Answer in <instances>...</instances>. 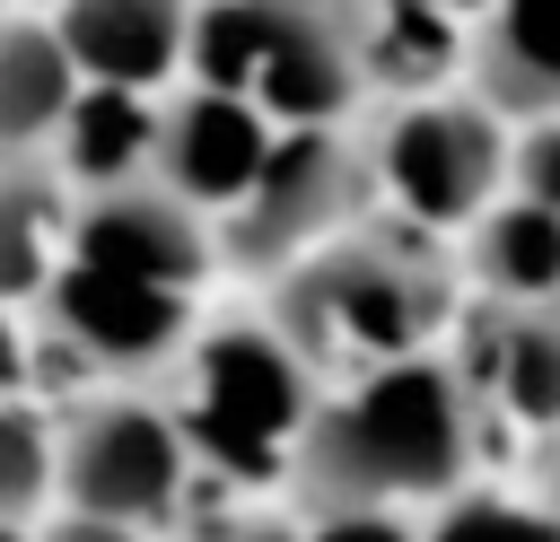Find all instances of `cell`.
Returning a JSON list of instances; mask_svg holds the SVG:
<instances>
[{
  "label": "cell",
  "mask_w": 560,
  "mask_h": 542,
  "mask_svg": "<svg viewBox=\"0 0 560 542\" xmlns=\"http://www.w3.org/2000/svg\"><path fill=\"white\" fill-rule=\"evenodd\" d=\"M481 455V402L446 358L368 367L350 393L315 402L289 437V490L324 516H394V498H455Z\"/></svg>",
  "instance_id": "cell-1"
},
{
  "label": "cell",
  "mask_w": 560,
  "mask_h": 542,
  "mask_svg": "<svg viewBox=\"0 0 560 542\" xmlns=\"http://www.w3.org/2000/svg\"><path fill=\"white\" fill-rule=\"evenodd\" d=\"M446 306H455L446 254H429L420 236H376V227H350L271 280V332L298 350L306 376L332 350H359L376 367L420 358V341L446 323Z\"/></svg>",
  "instance_id": "cell-2"
},
{
  "label": "cell",
  "mask_w": 560,
  "mask_h": 542,
  "mask_svg": "<svg viewBox=\"0 0 560 542\" xmlns=\"http://www.w3.org/2000/svg\"><path fill=\"white\" fill-rule=\"evenodd\" d=\"M359 201H368V149H350L341 131H280L271 157H262V175H254L245 201L228 210L219 254H228L236 271L280 280V271H298L306 254H324L332 236H350Z\"/></svg>",
  "instance_id": "cell-3"
},
{
  "label": "cell",
  "mask_w": 560,
  "mask_h": 542,
  "mask_svg": "<svg viewBox=\"0 0 560 542\" xmlns=\"http://www.w3.org/2000/svg\"><path fill=\"white\" fill-rule=\"evenodd\" d=\"M368 175L402 201L411 227H472L508 184V131L472 96H411L385 114Z\"/></svg>",
  "instance_id": "cell-4"
},
{
  "label": "cell",
  "mask_w": 560,
  "mask_h": 542,
  "mask_svg": "<svg viewBox=\"0 0 560 542\" xmlns=\"http://www.w3.org/2000/svg\"><path fill=\"white\" fill-rule=\"evenodd\" d=\"M201 376V411H192V437L219 446L236 472H271V446L306 428L315 411V376L298 367V350L271 332V323H219L192 358Z\"/></svg>",
  "instance_id": "cell-5"
},
{
  "label": "cell",
  "mask_w": 560,
  "mask_h": 542,
  "mask_svg": "<svg viewBox=\"0 0 560 542\" xmlns=\"http://www.w3.org/2000/svg\"><path fill=\"white\" fill-rule=\"evenodd\" d=\"M61 490L79 516L96 525H140V516H166L175 490H184V428L149 402H105L70 428L61 446Z\"/></svg>",
  "instance_id": "cell-6"
},
{
  "label": "cell",
  "mask_w": 560,
  "mask_h": 542,
  "mask_svg": "<svg viewBox=\"0 0 560 542\" xmlns=\"http://www.w3.org/2000/svg\"><path fill=\"white\" fill-rule=\"evenodd\" d=\"M70 262L184 297V288L210 271V227H201V210H184L166 184H140V175H131V184H105V192H88V201L70 210Z\"/></svg>",
  "instance_id": "cell-7"
},
{
  "label": "cell",
  "mask_w": 560,
  "mask_h": 542,
  "mask_svg": "<svg viewBox=\"0 0 560 542\" xmlns=\"http://www.w3.org/2000/svg\"><path fill=\"white\" fill-rule=\"evenodd\" d=\"M472 402H499L508 420L560 437V297L551 306H472L464 350L446 358Z\"/></svg>",
  "instance_id": "cell-8"
},
{
  "label": "cell",
  "mask_w": 560,
  "mask_h": 542,
  "mask_svg": "<svg viewBox=\"0 0 560 542\" xmlns=\"http://www.w3.org/2000/svg\"><path fill=\"white\" fill-rule=\"evenodd\" d=\"M158 184L184 201V210H236L245 184L262 175L271 157V122L245 105V96H184L166 122H158Z\"/></svg>",
  "instance_id": "cell-9"
},
{
  "label": "cell",
  "mask_w": 560,
  "mask_h": 542,
  "mask_svg": "<svg viewBox=\"0 0 560 542\" xmlns=\"http://www.w3.org/2000/svg\"><path fill=\"white\" fill-rule=\"evenodd\" d=\"M359 9H306L298 35L254 70L245 105L262 122H289V131H332L350 105H359Z\"/></svg>",
  "instance_id": "cell-10"
},
{
  "label": "cell",
  "mask_w": 560,
  "mask_h": 542,
  "mask_svg": "<svg viewBox=\"0 0 560 542\" xmlns=\"http://www.w3.org/2000/svg\"><path fill=\"white\" fill-rule=\"evenodd\" d=\"M44 297H52V323L88 358H105V367H158V358L184 350V297H166V288H140V280L61 262L44 280Z\"/></svg>",
  "instance_id": "cell-11"
},
{
  "label": "cell",
  "mask_w": 560,
  "mask_h": 542,
  "mask_svg": "<svg viewBox=\"0 0 560 542\" xmlns=\"http://www.w3.org/2000/svg\"><path fill=\"white\" fill-rule=\"evenodd\" d=\"M464 79H472V105L508 131H542L560 122V17H534V9H481L464 17Z\"/></svg>",
  "instance_id": "cell-12"
},
{
  "label": "cell",
  "mask_w": 560,
  "mask_h": 542,
  "mask_svg": "<svg viewBox=\"0 0 560 542\" xmlns=\"http://www.w3.org/2000/svg\"><path fill=\"white\" fill-rule=\"evenodd\" d=\"M184 17L192 9H166V0H70L52 9V44L70 52V70L88 87H149L184 61Z\"/></svg>",
  "instance_id": "cell-13"
},
{
  "label": "cell",
  "mask_w": 560,
  "mask_h": 542,
  "mask_svg": "<svg viewBox=\"0 0 560 542\" xmlns=\"http://www.w3.org/2000/svg\"><path fill=\"white\" fill-rule=\"evenodd\" d=\"M472 280L481 306H551L560 297V210L542 201H490L472 219Z\"/></svg>",
  "instance_id": "cell-14"
},
{
  "label": "cell",
  "mask_w": 560,
  "mask_h": 542,
  "mask_svg": "<svg viewBox=\"0 0 560 542\" xmlns=\"http://www.w3.org/2000/svg\"><path fill=\"white\" fill-rule=\"evenodd\" d=\"M70 96H79V70L52 44V26L44 17H9L0 26V149H35L44 131H61Z\"/></svg>",
  "instance_id": "cell-15"
},
{
  "label": "cell",
  "mask_w": 560,
  "mask_h": 542,
  "mask_svg": "<svg viewBox=\"0 0 560 542\" xmlns=\"http://www.w3.org/2000/svg\"><path fill=\"white\" fill-rule=\"evenodd\" d=\"M446 70H464V17H446V9H359V79L368 87H394L411 105Z\"/></svg>",
  "instance_id": "cell-16"
},
{
  "label": "cell",
  "mask_w": 560,
  "mask_h": 542,
  "mask_svg": "<svg viewBox=\"0 0 560 542\" xmlns=\"http://www.w3.org/2000/svg\"><path fill=\"white\" fill-rule=\"evenodd\" d=\"M298 17H306V9H289V0H228V9H192V17H184V61L201 70V87H210V96H245V87H254V70L298 35Z\"/></svg>",
  "instance_id": "cell-17"
},
{
  "label": "cell",
  "mask_w": 560,
  "mask_h": 542,
  "mask_svg": "<svg viewBox=\"0 0 560 542\" xmlns=\"http://www.w3.org/2000/svg\"><path fill=\"white\" fill-rule=\"evenodd\" d=\"M149 149H158V114H149L140 96H122V87H79V96H70V114H61V166H70L88 192L131 184Z\"/></svg>",
  "instance_id": "cell-18"
},
{
  "label": "cell",
  "mask_w": 560,
  "mask_h": 542,
  "mask_svg": "<svg viewBox=\"0 0 560 542\" xmlns=\"http://www.w3.org/2000/svg\"><path fill=\"white\" fill-rule=\"evenodd\" d=\"M52 280V184L35 166H0V297Z\"/></svg>",
  "instance_id": "cell-19"
},
{
  "label": "cell",
  "mask_w": 560,
  "mask_h": 542,
  "mask_svg": "<svg viewBox=\"0 0 560 542\" xmlns=\"http://www.w3.org/2000/svg\"><path fill=\"white\" fill-rule=\"evenodd\" d=\"M420 542H560V516L534 507V498H490V490H464L438 507V525Z\"/></svg>",
  "instance_id": "cell-20"
},
{
  "label": "cell",
  "mask_w": 560,
  "mask_h": 542,
  "mask_svg": "<svg viewBox=\"0 0 560 542\" xmlns=\"http://www.w3.org/2000/svg\"><path fill=\"white\" fill-rule=\"evenodd\" d=\"M44 481H52V446H44V428L18 420V411H0V525H18V516L44 498Z\"/></svg>",
  "instance_id": "cell-21"
},
{
  "label": "cell",
  "mask_w": 560,
  "mask_h": 542,
  "mask_svg": "<svg viewBox=\"0 0 560 542\" xmlns=\"http://www.w3.org/2000/svg\"><path fill=\"white\" fill-rule=\"evenodd\" d=\"M508 175H516V201H542V210H560V122L525 131V140L508 149Z\"/></svg>",
  "instance_id": "cell-22"
},
{
  "label": "cell",
  "mask_w": 560,
  "mask_h": 542,
  "mask_svg": "<svg viewBox=\"0 0 560 542\" xmlns=\"http://www.w3.org/2000/svg\"><path fill=\"white\" fill-rule=\"evenodd\" d=\"M306 542H420L402 516H324Z\"/></svg>",
  "instance_id": "cell-23"
},
{
  "label": "cell",
  "mask_w": 560,
  "mask_h": 542,
  "mask_svg": "<svg viewBox=\"0 0 560 542\" xmlns=\"http://www.w3.org/2000/svg\"><path fill=\"white\" fill-rule=\"evenodd\" d=\"M35 542H131L122 525H96V516H70V525H52V533H35Z\"/></svg>",
  "instance_id": "cell-24"
},
{
  "label": "cell",
  "mask_w": 560,
  "mask_h": 542,
  "mask_svg": "<svg viewBox=\"0 0 560 542\" xmlns=\"http://www.w3.org/2000/svg\"><path fill=\"white\" fill-rule=\"evenodd\" d=\"M534 507H551L560 516V437L542 446V463H534Z\"/></svg>",
  "instance_id": "cell-25"
},
{
  "label": "cell",
  "mask_w": 560,
  "mask_h": 542,
  "mask_svg": "<svg viewBox=\"0 0 560 542\" xmlns=\"http://www.w3.org/2000/svg\"><path fill=\"white\" fill-rule=\"evenodd\" d=\"M9 385H18V332L0 323V393H9Z\"/></svg>",
  "instance_id": "cell-26"
},
{
  "label": "cell",
  "mask_w": 560,
  "mask_h": 542,
  "mask_svg": "<svg viewBox=\"0 0 560 542\" xmlns=\"http://www.w3.org/2000/svg\"><path fill=\"white\" fill-rule=\"evenodd\" d=\"M228 542H298L289 525H245V533H228Z\"/></svg>",
  "instance_id": "cell-27"
},
{
  "label": "cell",
  "mask_w": 560,
  "mask_h": 542,
  "mask_svg": "<svg viewBox=\"0 0 560 542\" xmlns=\"http://www.w3.org/2000/svg\"><path fill=\"white\" fill-rule=\"evenodd\" d=\"M0 542H26V533H9V525H0Z\"/></svg>",
  "instance_id": "cell-28"
}]
</instances>
